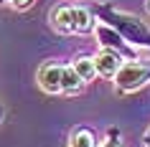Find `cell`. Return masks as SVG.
Returning a JSON list of instances; mask_svg holds the SVG:
<instances>
[{"label":"cell","mask_w":150,"mask_h":147,"mask_svg":"<svg viewBox=\"0 0 150 147\" xmlns=\"http://www.w3.org/2000/svg\"><path fill=\"white\" fill-rule=\"evenodd\" d=\"M89 8H92V13H94V18L99 23L115 28L130 46H135L137 51L140 48L150 51V25L145 20H140L132 13H125V10L115 8L112 3H92Z\"/></svg>","instance_id":"1"},{"label":"cell","mask_w":150,"mask_h":147,"mask_svg":"<svg viewBox=\"0 0 150 147\" xmlns=\"http://www.w3.org/2000/svg\"><path fill=\"white\" fill-rule=\"evenodd\" d=\"M148 84H150V58L125 61L122 69H120V74L115 76V89H117V94H135Z\"/></svg>","instance_id":"2"},{"label":"cell","mask_w":150,"mask_h":147,"mask_svg":"<svg viewBox=\"0 0 150 147\" xmlns=\"http://www.w3.org/2000/svg\"><path fill=\"white\" fill-rule=\"evenodd\" d=\"M94 36H97V41H99V46H102V48L120 53L125 61H137V58H140V51H137L135 46H130V43H127V41L122 38L117 31H115V28H110V25L97 23Z\"/></svg>","instance_id":"3"},{"label":"cell","mask_w":150,"mask_h":147,"mask_svg":"<svg viewBox=\"0 0 150 147\" xmlns=\"http://www.w3.org/2000/svg\"><path fill=\"white\" fill-rule=\"evenodd\" d=\"M61 76H64V63L59 61H46L38 69V86L46 94H61Z\"/></svg>","instance_id":"4"},{"label":"cell","mask_w":150,"mask_h":147,"mask_svg":"<svg viewBox=\"0 0 150 147\" xmlns=\"http://www.w3.org/2000/svg\"><path fill=\"white\" fill-rule=\"evenodd\" d=\"M94 63H97V74L104 79H115L120 74V69H122V63H125V58L120 53H115V51H107V48H102L99 53L94 56Z\"/></svg>","instance_id":"5"},{"label":"cell","mask_w":150,"mask_h":147,"mask_svg":"<svg viewBox=\"0 0 150 147\" xmlns=\"http://www.w3.org/2000/svg\"><path fill=\"white\" fill-rule=\"evenodd\" d=\"M51 28L56 33H74V15H71V5H56L51 10Z\"/></svg>","instance_id":"6"},{"label":"cell","mask_w":150,"mask_h":147,"mask_svg":"<svg viewBox=\"0 0 150 147\" xmlns=\"http://www.w3.org/2000/svg\"><path fill=\"white\" fill-rule=\"evenodd\" d=\"M71 15H74V33H89L97 28V18L89 5H71Z\"/></svg>","instance_id":"7"},{"label":"cell","mask_w":150,"mask_h":147,"mask_svg":"<svg viewBox=\"0 0 150 147\" xmlns=\"http://www.w3.org/2000/svg\"><path fill=\"white\" fill-rule=\"evenodd\" d=\"M69 147H99L97 145V134L92 127H74L69 137Z\"/></svg>","instance_id":"8"},{"label":"cell","mask_w":150,"mask_h":147,"mask_svg":"<svg viewBox=\"0 0 150 147\" xmlns=\"http://www.w3.org/2000/svg\"><path fill=\"white\" fill-rule=\"evenodd\" d=\"M84 89L81 76L74 71L71 63H64V76H61V94H79Z\"/></svg>","instance_id":"9"},{"label":"cell","mask_w":150,"mask_h":147,"mask_svg":"<svg viewBox=\"0 0 150 147\" xmlns=\"http://www.w3.org/2000/svg\"><path fill=\"white\" fill-rule=\"evenodd\" d=\"M71 66H74V71L81 76V81H84V84H87V81H92L94 76H99V74H97L94 56H76V58L71 61Z\"/></svg>","instance_id":"10"},{"label":"cell","mask_w":150,"mask_h":147,"mask_svg":"<svg viewBox=\"0 0 150 147\" xmlns=\"http://www.w3.org/2000/svg\"><path fill=\"white\" fill-rule=\"evenodd\" d=\"M99 147H122V134H120L117 127H107V132H104V139Z\"/></svg>","instance_id":"11"},{"label":"cell","mask_w":150,"mask_h":147,"mask_svg":"<svg viewBox=\"0 0 150 147\" xmlns=\"http://www.w3.org/2000/svg\"><path fill=\"white\" fill-rule=\"evenodd\" d=\"M33 5V0H13V8L16 10H25V8H31Z\"/></svg>","instance_id":"12"},{"label":"cell","mask_w":150,"mask_h":147,"mask_svg":"<svg viewBox=\"0 0 150 147\" xmlns=\"http://www.w3.org/2000/svg\"><path fill=\"white\" fill-rule=\"evenodd\" d=\"M142 142H145V147H150V127L145 129V134H142Z\"/></svg>","instance_id":"13"},{"label":"cell","mask_w":150,"mask_h":147,"mask_svg":"<svg viewBox=\"0 0 150 147\" xmlns=\"http://www.w3.org/2000/svg\"><path fill=\"white\" fill-rule=\"evenodd\" d=\"M3 117H5V107L0 104V122H3Z\"/></svg>","instance_id":"14"},{"label":"cell","mask_w":150,"mask_h":147,"mask_svg":"<svg viewBox=\"0 0 150 147\" xmlns=\"http://www.w3.org/2000/svg\"><path fill=\"white\" fill-rule=\"evenodd\" d=\"M0 5H13V0H0Z\"/></svg>","instance_id":"15"},{"label":"cell","mask_w":150,"mask_h":147,"mask_svg":"<svg viewBox=\"0 0 150 147\" xmlns=\"http://www.w3.org/2000/svg\"><path fill=\"white\" fill-rule=\"evenodd\" d=\"M145 10H148V15H150V0H145Z\"/></svg>","instance_id":"16"}]
</instances>
